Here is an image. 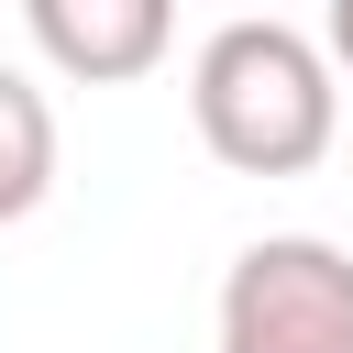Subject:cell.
Returning a JSON list of instances; mask_svg holds the SVG:
<instances>
[{
    "instance_id": "obj_1",
    "label": "cell",
    "mask_w": 353,
    "mask_h": 353,
    "mask_svg": "<svg viewBox=\"0 0 353 353\" xmlns=\"http://www.w3.org/2000/svg\"><path fill=\"white\" fill-rule=\"evenodd\" d=\"M188 121H199L210 165H232V176H309L342 132V66L298 22L232 11L188 66Z\"/></svg>"
},
{
    "instance_id": "obj_2",
    "label": "cell",
    "mask_w": 353,
    "mask_h": 353,
    "mask_svg": "<svg viewBox=\"0 0 353 353\" xmlns=\"http://www.w3.org/2000/svg\"><path fill=\"white\" fill-rule=\"evenodd\" d=\"M210 353H353V254L331 232H265L221 276Z\"/></svg>"
},
{
    "instance_id": "obj_3",
    "label": "cell",
    "mask_w": 353,
    "mask_h": 353,
    "mask_svg": "<svg viewBox=\"0 0 353 353\" xmlns=\"http://www.w3.org/2000/svg\"><path fill=\"white\" fill-rule=\"evenodd\" d=\"M22 22H33V55L77 88H132L176 44V0H22Z\"/></svg>"
},
{
    "instance_id": "obj_4",
    "label": "cell",
    "mask_w": 353,
    "mask_h": 353,
    "mask_svg": "<svg viewBox=\"0 0 353 353\" xmlns=\"http://www.w3.org/2000/svg\"><path fill=\"white\" fill-rule=\"evenodd\" d=\"M44 188H55V99L22 66H0V232L33 221Z\"/></svg>"
},
{
    "instance_id": "obj_5",
    "label": "cell",
    "mask_w": 353,
    "mask_h": 353,
    "mask_svg": "<svg viewBox=\"0 0 353 353\" xmlns=\"http://www.w3.org/2000/svg\"><path fill=\"white\" fill-rule=\"evenodd\" d=\"M320 55L353 77V0H331V11H320Z\"/></svg>"
}]
</instances>
